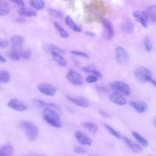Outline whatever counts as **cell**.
Returning <instances> with one entry per match:
<instances>
[{
  "label": "cell",
  "instance_id": "74e56055",
  "mask_svg": "<svg viewBox=\"0 0 156 156\" xmlns=\"http://www.w3.org/2000/svg\"><path fill=\"white\" fill-rule=\"evenodd\" d=\"M98 78L96 76H94L93 75H90L87 76L85 79V81L89 83L96 82V81H98Z\"/></svg>",
  "mask_w": 156,
  "mask_h": 156
},
{
  "label": "cell",
  "instance_id": "d6986e66",
  "mask_svg": "<svg viewBox=\"0 0 156 156\" xmlns=\"http://www.w3.org/2000/svg\"><path fill=\"white\" fill-rule=\"evenodd\" d=\"M17 12L20 15L24 17H35L37 15V12L34 10L27 7H21L18 10Z\"/></svg>",
  "mask_w": 156,
  "mask_h": 156
},
{
  "label": "cell",
  "instance_id": "cb8c5ba5",
  "mask_svg": "<svg viewBox=\"0 0 156 156\" xmlns=\"http://www.w3.org/2000/svg\"><path fill=\"white\" fill-rule=\"evenodd\" d=\"M13 152V147L11 145H5L0 147V156H10Z\"/></svg>",
  "mask_w": 156,
  "mask_h": 156
},
{
  "label": "cell",
  "instance_id": "8992f818",
  "mask_svg": "<svg viewBox=\"0 0 156 156\" xmlns=\"http://www.w3.org/2000/svg\"><path fill=\"white\" fill-rule=\"evenodd\" d=\"M110 87L113 90H116L117 91L120 92L121 94H124L125 96L130 95L131 93L130 87L128 84L124 82L121 81H115L110 84Z\"/></svg>",
  "mask_w": 156,
  "mask_h": 156
},
{
  "label": "cell",
  "instance_id": "ab89813d",
  "mask_svg": "<svg viewBox=\"0 0 156 156\" xmlns=\"http://www.w3.org/2000/svg\"><path fill=\"white\" fill-rule=\"evenodd\" d=\"M12 2L17 4L18 5L20 6L21 7H24L25 4L23 1H20V0H16V1H12Z\"/></svg>",
  "mask_w": 156,
  "mask_h": 156
},
{
  "label": "cell",
  "instance_id": "7402d4cb",
  "mask_svg": "<svg viewBox=\"0 0 156 156\" xmlns=\"http://www.w3.org/2000/svg\"><path fill=\"white\" fill-rule=\"evenodd\" d=\"M52 58L54 60H55L59 65L62 66H66L67 65V62L66 60L64 58V57L60 54L57 53V52H53L51 54Z\"/></svg>",
  "mask_w": 156,
  "mask_h": 156
},
{
  "label": "cell",
  "instance_id": "d6a6232c",
  "mask_svg": "<svg viewBox=\"0 0 156 156\" xmlns=\"http://www.w3.org/2000/svg\"><path fill=\"white\" fill-rule=\"evenodd\" d=\"M82 70L87 73L91 74V75H93L94 76H96L98 78H101L102 77V75L100 73V72L96 71V70H94V69H89L88 68L86 67H82Z\"/></svg>",
  "mask_w": 156,
  "mask_h": 156
},
{
  "label": "cell",
  "instance_id": "5b68a950",
  "mask_svg": "<svg viewBox=\"0 0 156 156\" xmlns=\"http://www.w3.org/2000/svg\"><path fill=\"white\" fill-rule=\"evenodd\" d=\"M67 80L73 85L80 86L83 83V76L74 69H69L66 74Z\"/></svg>",
  "mask_w": 156,
  "mask_h": 156
},
{
  "label": "cell",
  "instance_id": "7c38bea8",
  "mask_svg": "<svg viewBox=\"0 0 156 156\" xmlns=\"http://www.w3.org/2000/svg\"><path fill=\"white\" fill-rule=\"evenodd\" d=\"M109 99L112 102L119 105H124L127 104V101L123 95L116 91L109 95Z\"/></svg>",
  "mask_w": 156,
  "mask_h": 156
},
{
  "label": "cell",
  "instance_id": "1f68e13d",
  "mask_svg": "<svg viewBox=\"0 0 156 156\" xmlns=\"http://www.w3.org/2000/svg\"><path fill=\"white\" fill-rule=\"evenodd\" d=\"M105 127L107 128V129L108 130V132L112 135H113L115 138H116L118 139H120L121 138V135L120 133L119 132H118L117 130H115L112 126H110L108 124H105Z\"/></svg>",
  "mask_w": 156,
  "mask_h": 156
},
{
  "label": "cell",
  "instance_id": "d590c367",
  "mask_svg": "<svg viewBox=\"0 0 156 156\" xmlns=\"http://www.w3.org/2000/svg\"><path fill=\"white\" fill-rule=\"evenodd\" d=\"M9 57L13 60H19L20 59V54L19 52L16 51H14L13 50L12 51H11L9 54Z\"/></svg>",
  "mask_w": 156,
  "mask_h": 156
},
{
  "label": "cell",
  "instance_id": "3957f363",
  "mask_svg": "<svg viewBox=\"0 0 156 156\" xmlns=\"http://www.w3.org/2000/svg\"><path fill=\"white\" fill-rule=\"evenodd\" d=\"M134 77L141 83L151 82L153 80L151 71L143 66H140L136 68L134 71Z\"/></svg>",
  "mask_w": 156,
  "mask_h": 156
},
{
  "label": "cell",
  "instance_id": "8fae6325",
  "mask_svg": "<svg viewBox=\"0 0 156 156\" xmlns=\"http://www.w3.org/2000/svg\"><path fill=\"white\" fill-rule=\"evenodd\" d=\"M66 98L68 101L79 107L87 108L90 105L88 100L84 97H73L70 96H66Z\"/></svg>",
  "mask_w": 156,
  "mask_h": 156
},
{
  "label": "cell",
  "instance_id": "d4e9b609",
  "mask_svg": "<svg viewBox=\"0 0 156 156\" xmlns=\"http://www.w3.org/2000/svg\"><path fill=\"white\" fill-rule=\"evenodd\" d=\"M54 27L56 29L57 31L58 32L59 35L62 38H66L69 37V34L67 32V31L66 30H65V29L58 22H57V21L54 22Z\"/></svg>",
  "mask_w": 156,
  "mask_h": 156
},
{
  "label": "cell",
  "instance_id": "ac0fdd59",
  "mask_svg": "<svg viewBox=\"0 0 156 156\" xmlns=\"http://www.w3.org/2000/svg\"><path fill=\"white\" fill-rule=\"evenodd\" d=\"M122 139L124 141V143L126 144V145L135 153H138V152H140L141 150H142V147L141 146L135 143L134 141L130 140V139H129L128 138L126 137V136H123L122 137Z\"/></svg>",
  "mask_w": 156,
  "mask_h": 156
},
{
  "label": "cell",
  "instance_id": "603a6c76",
  "mask_svg": "<svg viewBox=\"0 0 156 156\" xmlns=\"http://www.w3.org/2000/svg\"><path fill=\"white\" fill-rule=\"evenodd\" d=\"M10 11L8 3L4 1H0V16L7 15Z\"/></svg>",
  "mask_w": 156,
  "mask_h": 156
},
{
  "label": "cell",
  "instance_id": "e0dca14e",
  "mask_svg": "<svg viewBox=\"0 0 156 156\" xmlns=\"http://www.w3.org/2000/svg\"><path fill=\"white\" fill-rule=\"evenodd\" d=\"M130 105L139 113H143L147 109V104L143 101H132L130 102Z\"/></svg>",
  "mask_w": 156,
  "mask_h": 156
},
{
  "label": "cell",
  "instance_id": "2e32d148",
  "mask_svg": "<svg viewBox=\"0 0 156 156\" xmlns=\"http://www.w3.org/2000/svg\"><path fill=\"white\" fill-rule=\"evenodd\" d=\"M43 49L44 51H45L46 52L50 53V54L53 53V52H57L60 54H62L65 53V51L62 48H61L52 43L44 44L43 46Z\"/></svg>",
  "mask_w": 156,
  "mask_h": 156
},
{
  "label": "cell",
  "instance_id": "7bdbcfd3",
  "mask_svg": "<svg viewBox=\"0 0 156 156\" xmlns=\"http://www.w3.org/2000/svg\"><path fill=\"white\" fill-rule=\"evenodd\" d=\"M23 156H44V155L42 154H28Z\"/></svg>",
  "mask_w": 156,
  "mask_h": 156
},
{
  "label": "cell",
  "instance_id": "4dcf8cb0",
  "mask_svg": "<svg viewBox=\"0 0 156 156\" xmlns=\"http://www.w3.org/2000/svg\"><path fill=\"white\" fill-rule=\"evenodd\" d=\"M143 44L144 49L147 52H151L153 49V46L150 38L148 37H146L144 38L143 40Z\"/></svg>",
  "mask_w": 156,
  "mask_h": 156
},
{
  "label": "cell",
  "instance_id": "83f0119b",
  "mask_svg": "<svg viewBox=\"0 0 156 156\" xmlns=\"http://www.w3.org/2000/svg\"><path fill=\"white\" fill-rule=\"evenodd\" d=\"M132 135L133 137L144 147H147L148 146V141L145 139L143 136H142L141 135H140L138 133L133 131L132 132Z\"/></svg>",
  "mask_w": 156,
  "mask_h": 156
},
{
  "label": "cell",
  "instance_id": "4316f807",
  "mask_svg": "<svg viewBox=\"0 0 156 156\" xmlns=\"http://www.w3.org/2000/svg\"><path fill=\"white\" fill-rule=\"evenodd\" d=\"M29 4L32 7L37 10H41L45 6L44 2L41 0H31L29 1Z\"/></svg>",
  "mask_w": 156,
  "mask_h": 156
},
{
  "label": "cell",
  "instance_id": "ba28073f",
  "mask_svg": "<svg viewBox=\"0 0 156 156\" xmlns=\"http://www.w3.org/2000/svg\"><path fill=\"white\" fill-rule=\"evenodd\" d=\"M37 88L41 93L49 96H54L57 91V88L55 86L45 83L39 84Z\"/></svg>",
  "mask_w": 156,
  "mask_h": 156
},
{
  "label": "cell",
  "instance_id": "484cf974",
  "mask_svg": "<svg viewBox=\"0 0 156 156\" xmlns=\"http://www.w3.org/2000/svg\"><path fill=\"white\" fill-rule=\"evenodd\" d=\"M147 12L148 18H149L153 23H155L156 21V6L155 5L149 6Z\"/></svg>",
  "mask_w": 156,
  "mask_h": 156
},
{
  "label": "cell",
  "instance_id": "52a82bcc",
  "mask_svg": "<svg viewBox=\"0 0 156 156\" xmlns=\"http://www.w3.org/2000/svg\"><path fill=\"white\" fill-rule=\"evenodd\" d=\"M133 16L135 20L141 24V25L144 27H147V21H148V16L147 12L143 10H135L133 12Z\"/></svg>",
  "mask_w": 156,
  "mask_h": 156
},
{
  "label": "cell",
  "instance_id": "f1b7e54d",
  "mask_svg": "<svg viewBox=\"0 0 156 156\" xmlns=\"http://www.w3.org/2000/svg\"><path fill=\"white\" fill-rule=\"evenodd\" d=\"M10 80V73L5 70L0 71V83H6Z\"/></svg>",
  "mask_w": 156,
  "mask_h": 156
},
{
  "label": "cell",
  "instance_id": "9c48e42d",
  "mask_svg": "<svg viewBox=\"0 0 156 156\" xmlns=\"http://www.w3.org/2000/svg\"><path fill=\"white\" fill-rule=\"evenodd\" d=\"M101 21L104 27L106 38L108 40H111L114 36V30L112 23L108 19L104 18H101Z\"/></svg>",
  "mask_w": 156,
  "mask_h": 156
},
{
  "label": "cell",
  "instance_id": "8d00e7d4",
  "mask_svg": "<svg viewBox=\"0 0 156 156\" xmlns=\"http://www.w3.org/2000/svg\"><path fill=\"white\" fill-rule=\"evenodd\" d=\"M71 53L75 55L84 57V58H88L89 57V55H88V54H87L86 52H84L79 51H71Z\"/></svg>",
  "mask_w": 156,
  "mask_h": 156
},
{
  "label": "cell",
  "instance_id": "7a4b0ae2",
  "mask_svg": "<svg viewBox=\"0 0 156 156\" xmlns=\"http://www.w3.org/2000/svg\"><path fill=\"white\" fill-rule=\"evenodd\" d=\"M19 126L24 130L29 140L32 141L37 139L39 129L36 125L30 121H23L20 123Z\"/></svg>",
  "mask_w": 156,
  "mask_h": 156
},
{
  "label": "cell",
  "instance_id": "4fadbf2b",
  "mask_svg": "<svg viewBox=\"0 0 156 156\" xmlns=\"http://www.w3.org/2000/svg\"><path fill=\"white\" fill-rule=\"evenodd\" d=\"M34 104H35L37 107H44L48 108L52 110H56L58 111H60V108L57 104L52 103V102H46L42 100L38 99H34L32 100Z\"/></svg>",
  "mask_w": 156,
  "mask_h": 156
},
{
  "label": "cell",
  "instance_id": "6da1fadb",
  "mask_svg": "<svg viewBox=\"0 0 156 156\" xmlns=\"http://www.w3.org/2000/svg\"><path fill=\"white\" fill-rule=\"evenodd\" d=\"M43 119L46 122L55 128H60L62 127V124L60 121L58 114L54 110L44 108L43 113Z\"/></svg>",
  "mask_w": 156,
  "mask_h": 156
},
{
  "label": "cell",
  "instance_id": "30bf717a",
  "mask_svg": "<svg viewBox=\"0 0 156 156\" xmlns=\"http://www.w3.org/2000/svg\"><path fill=\"white\" fill-rule=\"evenodd\" d=\"M8 107L16 111L22 112L27 110V107L25 104L18 99H12L7 104Z\"/></svg>",
  "mask_w": 156,
  "mask_h": 156
},
{
  "label": "cell",
  "instance_id": "ffe728a7",
  "mask_svg": "<svg viewBox=\"0 0 156 156\" xmlns=\"http://www.w3.org/2000/svg\"><path fill=\"white\" fill-rule=\"evenodd\" d=\"M65 23L73 30H74L75 32H80L82 31L81 28L80 27H79L76 24V23L73 20V19L69 16H65Z\"/></svg>",
  "mask_w": 156,
  "mask_h": 156
},
{
  "label": "cell",
  "instance_id": "5bb4252c",
  "mask_svg": "<svg viewBox=\"0 0 156 156\" xmlns=\"http://www.w3.org/2000/svg\"><path fill=\"white\" fill-rule=\"evenodd\" d=\"M76 140L81 144L90 146L92 143L91 140L81 131H77L74 134Z\"/></svg>",
  "mask_w": 156,
  "mask_h": 156
},
{
  "label": "cell",
  "instance_id": "836d02e7",
  "mask_svg": "<svg viewBox=\"0 0 156 156\" xmlns=\"http://www.w3.org/2000/svg\"><path fill=\"white\" fill-rule=\"evenodd\" d=\"M49 12L51 16H52L55 18H59V19H62L63 18V13L60 11L57 10L56 9H50L49 10Z\"/></svg>",
  "mask_w": 156,
  "mask_h": 156
},
{
  "label": "cell",
  "instance_id": "bcb514c9",
  "mask_svg": "<svg viewBox=\"0 0 156 156\" xmlns=\"http://www.w3.org/2000/svg\"><path fill=\"white\" fill-rule=\"evenodd\" d=\"M148 156H153V155H149Z\"/></svg>",
  "mask_w": 156,
  "mask_h": 156
},
{
  "label": "cell",
  "instance_id": "ee69618b",
  "mask_svg": "<svg viewBox=\"0 0 156 156\" xmlns=\"http://www.w3.org/2000/svg\"><path fill=\"white\" fill-rule=\"evenodd\" d=\"M5 58L2 56V55H1V54H0V63H5Z\"/></svg>",
  "mask_w": 156,
  "mask_h": 156
},
{
  "label": "cell",
  "instance_id": "44dd1931",
  "mask_svg": "<svg viewBox=\"0 0 156 156\" xmlns=\"http://www.w3.org/2000/svg\"><path fill=\"white\" fill-rule=\"evenodd\" d=\"M121 29L126 34H131L134 30V24L130 21H126L121 24Z\"/></svg>",
  "mask_w": 156,
  "mask_h": 156
},
{
  "label": "cell",
  "instance_id": "b9f144b4",
  "mask_svg": "<svg viewBox=\"0 0 156 156\" xmlns=\"http://www.w3.org/2000/svg\"><path fill=\"white\" fill-rule=\"evenodd\" d=\"M85 34L87 35H88V36H90V37H94L95 36V34L91 32H90V31H85Z\"/></svg>",
  "mask_w": 156,
  "mask_h": 156
},
{
  "label": "cell",
  "instance_id": "f6af8a7d",
  "mask_svg": "<svg viewBox=\"0 0 156 156\" xmlns=\"http://www.w3.org/2000/svg\"><path fill=\"white\" fill-rule=\"evenodd\" d=\"M89 156H100V155H96V154H94V155H90Z\"/></svg>",
  "mask_w": 156,
  "mask_h": 156
},
{
  "label": "cell",
  "instance_id": "277c9868",
  "mask_svg": "<svg viewBox=\"0 0 156 156\" xmlns=\"http://www.w3.org/2000/svg\"><path fill=\"white\" fill-rule=\"evenodd\" d=\"M115 58L121 65H126L129 63L130 57L124 48L121 46L116 47L115 49Z\"/></svg>",
  "mask_w": 156,
  "mask_h": 156
},
{
  "label": "cell",
  "instance_id": "60d3db41",
  "mask_svg": "<svg viewBox=\"0 0 156 156\" xmlns=\"http://www.w3.org/2000/svg\"><path fill=\"white\" fill-rule=\"evenodd\" d=\"M8 45V42L7 40H0V47L2 48H5Z\"/></svg>",
  "mask_w": 156,
  "mask_h": 156
},
{
  "label": "cell",
  "instance_id": "e575fe53",
  "mask_svg": "<svg viewBox=\"0 0 156 156\" xmlns=\"http://www.w3.org/2000/svg\"><path fill=\"white\" fill-rule=\"evenodd\" d=\"M19 54H20V57L21 58H22L23 59L29 60V59H30V58L32 55V52L29 50H25V51H21L20 52H19Z\"/></svg>",
  "mask_w": 156,
  "mask_h": 156
},
{
  "label": "cell",
  "instance_id": "f546056e",
  "mask_svg": "<svg viewBox=\"0 0 156 156\" xmlns=\"http://www.w3.org/2000/svg\"><path fill=\"white\" fill-rule=\"evenodd\" d=\"M82 125L83 126V127L85 128H86L87 130H88L90 132H92V133H96L98 130V126L93 123V122H85L82 124Z\"/></svg>",
  "mask_w": 156,
  "mask_h": 156
},
{
  "label": "cell",
  "instance_id": "f35d334b",
  "mask_svg": "<svg viewBox=\"0 0 156 156\" xmlns=\"http://www.w3.org/2000/svg\"><path fill=\"white\" fill-rule=\"evenodd\" d=\"M74 152L77 154H83L87 152V150L85 148H83L80 146H75L74 147Z\"/></svg>",
  "mask_w": 156,
  "mask_h": 156
},
{
  "label": "cell",
  "instance_id": "9a60e30c",
  "mask_svg": "<svg viewBox=\"0 0 156 156\" xmlns=\"http://www.w3.org/2000/svg\"><path fill=\"white\" fill-rule=\"evenodd\" d=\"M24 38L20 35H15L10 38V43L12 44L13 50L18 51L20 50L23 45Z\"/></svg>",
  "mask_w": 156,
  "mask_h": 156
}]
</instances>
